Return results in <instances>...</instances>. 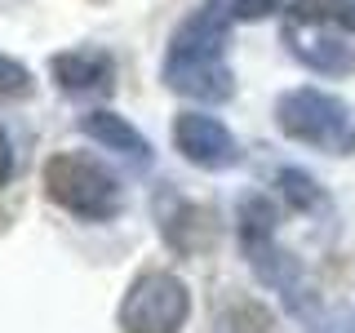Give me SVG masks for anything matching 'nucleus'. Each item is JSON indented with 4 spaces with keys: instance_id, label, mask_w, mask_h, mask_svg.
Returning <instances> with one entry per match:
<instances>
[{
    "instance_id": "nucleus-1",
    "label": "nucleus",
    "mask_w": 355,
    "mask_h": 333,
    "mask_svg": "<svg viewBox=\"0 0 355 333\" xmlns=\"http://www.w3.org/2000/svg\"><path fill=\"white\" fill-rule=\"evenodd\" d=\"M227 44H231V18L214 0V5L196 9L187 22H178L160 80L173 94L196 98V103H227L236 94V71L227 62Z\"/></svg>"
},
{
    "instance_id": "nucleus-2",
    "label": "nucleus",
    "mask_w": 355,
    "mask_h": 333,
    "mask_svg": "<svg viewBox=\"0 0 355 333\" xmlns=\"http://www.w3.org/2000/svg\"><path fill=\"white\" fill-rule=\"evenodd\" d=\"M284 44L315 76H355V0H293L284 18Z\"/></svg>"
},
{
    "instance_id": "nucleus-3",
    "label": "nucleus",
    "mask_w": 355,
    "mask_h": 333,
    "mask_svg": "<svg viewBox=\"0 0 355 333\" xmlns=\"http://www.w3.org/2000/svg\"><path fill=\"white\" fill-rule=\"evenodd\" d=\"M236 222H240L244 258L258 271V280L271 284L293 316L311 320L315 316V298H311V289H306V275H302V266H297V258L288 249H280V240H275V205L266 196L249 191L236 209Z\"/></svg>"
},
{
    "instance_id": "nucleus-4",
    "label": "nucleus",
    "mask_w": 355,
    "mask_h": 333,
    "mask_svg": "<svg viewBox=\"0 0 355 333\" xmlns=\"http://www.w3.org/2000/svg\"><path fill=\"white\" fill-rule=\"evenodd\" d=\"M44 196L85 222H107L125 209L116 173L85 151H53L44 160Z\"/></svg>"
},
{
    "instance_id": "nucleus-5",
    "label": "nucleus",
    "mask_w": 355,
    "mask_h": 333,
    "mask_svg": "<svg viewBox=\"0 0 355 333\" xmlns=\"http://www.w3.org/2000/svg\"><path fill=\"white\" fill-rule=\"evenodd\" d=\"M275 125L284 138L315 147L324 155H355V111L324 89H288L275 98Z\"/></svg>"
},
{
    "instance_id": "nucleus-6",
    "label": "nucleus",
    "mask_w": 355,
    "mask_h": 333,
    "mask_svg": "<svg viewBox=\"0 0 355 333\" xmlns=\"http://www.w3.org/2000/svg\"><path fill=\"white\" fill-rule=\"evenodd\" d=\"M191 316V293L173 271H142L125 289L116 325L125 333H182Z\"/></svg>"
},
{
    "instance_id": "nucleus-7",
    "label": "nucleus",
    "mask_w": 355,
    "mask_h": 333,
    "mask_svg": "<svg viewBox=\"0 0 355 333\" xmlns=\"http://www.w3.org/2000/svg\"><path fill=\"white\" fill-rule=\"evenodd\" d=\"M173 147L182 151V160H191L196 169H209V173L236 169L240 155H244L236 133L222 125L218 116H205V111H182V116H173Z\"/></svg>"
},
{
    "instance_id": "nucleus-8",
    "label": "nucleus",
    "mask_w": 355,
    "mask_h": 333,
    "mask_svg": "<svg viewBox=\"0 0 355 333\" xmlns=\"http://www.w3.org/2000/svg\"><path fill=\"white\" fill-rule=\"evenodd\" d=\"M49 76L67 98H107L116 89V58L98 44H80V49L53 53Z\"/></svg>"
},
{
    "instance_id": "nucleus-9",
    "label": "nucleus",
    "mask_w": 355,
    "mask_h": 333,
    "mask_svg": "<svg viewBox=\"0 0 355 333\" xmlns=\"http://www.w3.org/2000/svg\"><path fill=\"white\" fill-rule=\"evenodd\" d=\"M80 129L98 142V147L116 151L120 160L138 164V169H147L151 155H155V151H151V142L142 138V133L133 129L125 116H116V111H89V116H80Z\"/></svg>"
},
{
    "instance_id": "nucleus-10",
    "label": "nucleus",
    "mask_w": 355,
    "mask_h": 333,
    "mask_svg": "<svg viewBox=\"0 0 355 333\" xmlns=\"http://www.w3.org/2000/svg\"><path fill=\"white\" fill-rule=\"evenodd\" d=\"M275 182H280L284 200L297 209V214H311V209L324 205V191H320V182L306 169H280V173H275Z\"/></svg>"
},
{
    "instance_id": "nucleus-11",
    "label": "nucleus",
    "mask_w": 355,
    "mask_h": 333,
    "mask_svg": "<svg viewBox=\"0 0 355 333\" xmlns=\"http://www.w3.org/2000/svg\"><path fill=\"white\" fill-rule=\"evenodd\" d=\"M31 89H36V76L18 58H5V53H0V98H31Z\"/></svg>"
},
{
    "instance_id": "nucleus-12",
    "label": "nucleus",
    "mask_w": 355,
    "mask_h": 333,
    "mask_svg": "<svg viewBox=\"0 0 355 333\" xmlns=\"http://www.w3.org/2000/svg\"><path fill=\"white\" fill-rule=\"evenodd\" d=\"M218 5L236 22H258V18H271L275 9H284V0H218Z\"/></svg>"
},
{
    "instance_id": "nucleus-13",
    "label": "nucleus",
    "mask_w": 355,
    "mask_h": 333,
    "mask_svg": "<svg viewBox=\"0 0 355 333\" xmlns=\"http://www.w3.org/2000/svg\"><path fill=\"white\" fill-rule=\"evenodd\" d=\"M9 173H14V147H9V133L0 129V187L9 182Z\"/></svg>"
}]
</instances>
